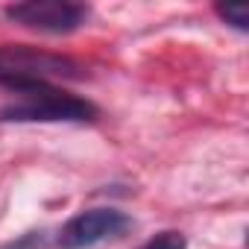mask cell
Returning a JSON list of instances; mask_svg holds the SVG:
<instances>
[{
    "instance_id": "obj_2",
    "label": "cell",
    "mask_w": 249,
    "mask_h": 249,
    "mask_svg": "<svg viewBox=\"0 0 249 249\" xmlns=\"http://www.w3.org/2000/svg\"><path fill=\"white\" fill-rule=\"evenodd\" d=\"M85 3H71V0H27V3H12L3 9V15L27 30L50 33V36H68L79 30L88 21Z\"/></svg>"
},
{
    "instance_id": "obj_3",
    "label": "cell",
    "mask_w": 249,
    "mask_h": 249,
    "mask_svg": "<svg viewBox=\"0 0 249 249\" xmlns=\"http://www.w3.org/2000/svg\"><path fill=\"white\" fill-rule=\"evenodd\" d=\"M132 229V217L117 208H91L71 217L59 231V249H91L117 240Z\"/></svg>"
},
{
    "instance_id": "obj_6",
    "label": "cell",
    "mask_w": 249,
    "mask_h": 249,
    "mask_svg": "<svg viewBox=\"0 0 249 249\" xmlns=\"http://www.w3.org/2000/svg\"><path fill=\"white\" fill-rule=\"evenodd\" d=\"M47 243H50V234L44 229H38V231L21 234L18 240H9L6 246H0V249H47Z\"/></svg>"
},
{
    "instance_id": "obj_1",
    "label": "cell",
    "mask_w": 249,
    "mask_h": 249,
    "mask_svg": "<svg viewBox=\"0 0 249 249\" xmlns=\"http://www.w3.org/2000/svg\"><path fill=\"white\" fill-rule=\"evenodd\" d=\"M12 91L15 100L0 106V123H91L100 114L91 100L50 82H24Z\"/></svg>"
},
{
    "instance_id": "obj_5",
    "label": "cell",
    "mask_w": 249,
    "mask_h": 249,
    "mask_svg": "<svg viewBox=\"0 0 249 249\" xmlns=\"http://www.w3.org/2000/svg\"><path fill=\"white\" fill-rule=\"evenodd\" d=\"M141 249H188V240H185L182 231H159Z\"/></svg>"
},
{
    "instance_id": "obj_4",
    "label": "cell",
    "mask_w": 249,
    "mask_h": 249,
    "mask_svg": "<svg viewBox=\"0 0 249 249\" xmlns=\"http://www.w3.org/2000/svg\"><path fill=\"white\" fill-rule=\"evenodd\" d=\"M214 12H217L229 27H234L237 33H246V30H249V9H246V6H240V3H237V6H223V3H217Z\"/></svg>"
}]
</instances>
